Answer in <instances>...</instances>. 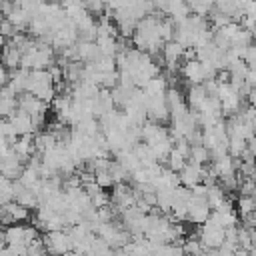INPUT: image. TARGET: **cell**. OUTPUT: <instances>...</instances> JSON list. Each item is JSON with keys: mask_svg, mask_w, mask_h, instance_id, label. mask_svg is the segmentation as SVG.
<instances>
[{"mask_svg": "<svg viewBox=\"0 0 256 256\" xmlns=\"http://www.w3.org/2000/svg\"><path fill=\"white\" fill-rule=\"evenodd\" d=\"M28 74L30 70L26 68H16V70H10V78H8V88L18 96L22 92H26V84H28Z\"/></svg>", "mask_w": 256, "mask_h": 256, "instance_id": "12", "label": "cell"}, {"mask_svg": "<svg viewBox=\"0 0 256 256\" xmlns=\"http://www.w3.org/2000/svg\"><path fill=\"white\" fill-rule=\"evenodd\" d=\"M10 124L14 126V132L16 136H24V134H34V126H32V116L22 112V110H14L12 116H8Z\"/></svg>", "mask_w": 256, "mask_h": 256, "instance_id": "9", "label": "cell"}, {"mask_svg": "<svg viewBox=\"0 0 256 256\" xmlns=\"http://www.w3.org/2000/svg\"><path fill=\"white\" fill-rule=\"evenodd\" d=\"M0 256H12V252L6 246H0Z\"/></svg>", "mask_w": 256, "mask_h": 256, "instance_id": "40", "label": "cell"}, {"mask_svg": "<svg viewBox=\"0 0 256 256\" xmlns=\"http://www.w3.org/2000/svg\"><path fill=\"white\" fill-rule=\"evenodd\" d=\"M6 20L16 28V32H22V30H26L28 22L32 20V16H30V14H26V12H24V10H20V8H14V10L6 16Z\"/></svg>", "mask_w": 256, "mask_h": 256, "instance_id": "18", "label": "cell"}, {"mask_svg": "<svg viewBox=\"0 0 256 256\" xmlns=\"http://www.w3.org/2000/svg\"><path fill=\"white\" fill-rule=\"evenodd\" d=\"M14 200V194H12V180L0 176V206L8 204Z\"/></svg>", "mask_w": 256, "mask_h": 256, "instance_id": "26", "label": "cell"}, {"mask_svg": "<svg viewBox=\"0 0 256 256\" xmlns=\"http://www.w3.org/2000/svg\"><path fill=\"white\" fill-rule=\"evenodd\" d=\"M148 96H162L166 90H168V80H166V76L164 74H156L154 78H150L148 82H146V86L142 88Z\"/></svg>", "mask_w": 256, "mask_h": 256, "instance_id": "16", "label": "cell"}, {"mask_svg": "<svg viewBox=\"0 0 256 256\" xmlns=\"http://www.w3.org/2000/svg\"><path fill=\"white\" fill-rule=\"evenodd\" d=\"M200 174H202V166H198V164H194V162H188V160H186L184 168L178 172L180 186H184V188H188V190H190L192 186L200 184Z\"/></svg>", "mask_w": 256, "mask_h": 256, "instance_id": "8", "label": "cell"}, {"mask_svg": "<svg viewBox=\"0 0 256 256\" xmlns=\"http://www.w3.org/2000/svg\"><path fill=\"white\" fill-rule=\"evenodd\" d=\"M202 250H204V248H202V244H200L198 238H186L184 244H182L184 256H194V254H198V252H202Z\"/></svg>", "mask_w": 256, "mask_h": 256, "instance_id": "32", "label": "cell"}, {"mask_svg": "<svg viewBox=\"0 0 256 256\" xmlns=\"http://www.w3.org/2000/svg\"><path fill=\"white\" fill-rule=\"evenodd\" d=\"M246 150V140L242 138H228V156L240 158V154Z\"/></svg>", "mask_w": 256, "mask_h": 256, "instance_id": "29", "label": "cell"}, {"mask_svg": "<svg viewBox=\"0 0 256 256\" xmlns=\"http://www.w3.org/2000/svg\"><path fill=\"white\" fill-rule=\"evenodd\" d=\"M42 244L48 254H66L72 250L70 238L66 230H56V232H46L42 238Z\"/></svg>", "mask_w": 256, "mask_h": 256, "instance_id": "4", "label": "cell"}, {"mask_svg": "<svg viewBox=\"0 0 256 256\" xmlns=\"http://www.w3.org/2000/svg\"><path fill=\"white\" fill-rule=\"evenodd\" d=\"M22 168H24V162L16 156V152L12 150V146L4 154H0V176H4L8 180H16L20 176Z\"/></svg>", "mask_w": 256, "mask_h": 256, "instance_id": "5", "label": "cell"}, {"mask_svg": "<svg viewBox=\"0 0 256 256\" xmlns=\"http://www.w3.org/2000/svg\"><path fill=\"white\" fill-rule=\"evenodd\" d=\"M48 256H50V254H48Z\"/></svg>", "mask_w": 256, "mask_h": 256, "instance_id": "41", "label": "cell"}, {"mask_svg": "<svg viewBox=\"0 0 256 256\" xmlns=\"http://www.w3.org/2000/svg\"><path fill=\"white\" fill-rule=\"evenodd\" d=\"M112 254H114V250L108 246V242L94 234L90 240V248H88L86 256H112Z\"/></svg>", "mask_w": 256, "mask_h": 256, "instance_id": "17", "label": "cell"}, {"mask_svg": "<svg viewBox=\"0 0 256 256\" xmlns=\"http://www.w3.org/2000/svg\"><path fill=\"white\" fill-rule=\"evenodd\" d=\"M174 34V22L172 20H160L158 22V36L162 42H170Z\"/></svg>", "mask_w": 256, "mask_h": 256, "instance_id": "28", "label": "cell"}, {"mask_svg": "<svg viewBox=\"0 0 256 256\" xmlns=\"http://www.w3.org/2000/svg\"><path fill=\"white\" fill-rule=\"evenodd\" d=\"M188 162H194L198 166H206V164H210V152L202 144H194V146H190Z\"/></svg>", "mask_w": 256, "mask_h": 256, "instance_id": "20", "label": "cell"}, {"mask_svg": "<svg viewBox=\"0 0 256 256\" xmlns=\"http://www.w3.org/2000/svg\"><path fill=\"white\" fill-rule=\"evenodd\" d=\"M236 206H238V214H240V218H244V216H248V214H254V198L252 196H240L238 198V202H236Z\"/></svg>", "mask_w": 256, "mask_h": 256, "instance_id": "27", "label": "cell"}, {"mask_svg": "<svg viewBox=\"0 0 256 256\" xmlns=\"http://www.w3.org/2000/svg\"><path fill=\"white\" fill-rule=\"evenodd\" d=\"M8 78H10V70H8V68H4V66L0 64V88L8 84Z\"/></svg>", "mask_w": 256, "mask_h": 256, "instance_id": "39", "label": "cell"}, {"mask_svg": "<svg viewBox=\"0 0 256 256\" xmlns=\"http://www.w3.org/2000/svg\"><path fill=\"white\" fill-rule=\"evenodd\" d=\"M16 108L30 114V116H40V114H46L48 104H44L42 100H38L30 92H22V94L16 96Z\"/></svg>", "mask_w": 256, "mask_h": 256, "instance_id": "6", "label": "cell"}, {"mask_svg": "<svg viewBox=\"0 0 256 256\" xmlns=\"http://www.w3.org/2000/svg\"><path fill=\"white\" fill-rule=\"evenodd\" d=\"M94 182H96L102 190H106V188H112V186H114V180H112V176H110V172H108V170H96V172H94Z\"/></svg>", "mask_w": 256, "mask_h": 256, "instance_id": "31", "label": "cell"}, {"mask_svg": "<svg viewBox=\"0 0 256 256\" xmlns=\"http://www.w3.org/2000/svg\"><path fill=\"white\" fill-rule=\"evenodd\" d=\"M166 164H168V170H172V172H180L182 168H184V164H186V158L182 156V154H178L174 148L168 152V156H166Z\"/></svg>", "mask_w": 256, "mask_h": 256, "instance_id": "25", "label": "cell"}, {"mask_svg": "<svg viewBox=\"0 0 256 256\" xmlns=\"http://www.w3.org/2000/svg\"><path fill=\"white\" fill-rule=\"evenodd\" d=\"M14 202L30 210V208H36V206H38V196L34 194V190L24 188L20 194H16V196H14Z\"/></svg>", "mask_w": 256, "mask_h": 256, "instance_id": "23", "label": "cell"}, {"mask_svg": "<svg viewBox=\"0 0 256 256\" xmlns=\"http://www.w3.org/2000/svg\"><path fill=\"white\" fill-rule=\"evenodd\" d=\"M26 28H28L32 38H44V36L50 34V28H48V24H46V20L42 16H32V20L28 22Z\"/></svg>", "mask_w": 256, "mask_h": 256, "instance_id": "19", "label": "cell"}, {"mask_svg": "<svg viewBox=\"0 0 256 256\" xmlns=\"http://www.w3.org/2000/svg\"><path fill=\"white\" fill-rule=\"evenodd\" d=\"M90 204H92V208L108 206V204H110V194H108L106 190H100V192H96L94 196H90Z\"/></svg>", "mask_w": 256, "mask_h": 256, "instance_id": "34", "label": "cell"}, {"mask_svg": "<svg viewBox=\"0 0 256 256\" xmlns=\"http://www.w3.org/2000/svg\"><path fill=\"white\" fill-rule=\"evenodd\" d=\"M198 240H200L204 250H218L224 242V228L210 224V222H204V224H200Z\"/></svg>", "mask_w": 256, "mask_h": 256, "instance_id": "3", "label": "cell"}, {"mask_svg": "<svg viewBox=\"0 0 256 256\" xmlns=\"http://www.w3.org/2000/svg\"><path fill=\"white\" fill-rule=\"evenodd\" d=\"M114 156H116V162H118L128 174H132V172H136L138 168H142V164L138 162V158L134 156L132 150H120V152H116Z\"/></svg>", "mask_w": 256, "mask_h": 256, "instance_id": "15", "label": "cell"}, {"mask_svg": "<svg viewBox=\"0 0 256 256\" xmlns=\"http://www.w3.org/2000/svg\"><path fill=\"white\" fill-rule=\"evenodd\" d=\"M96 46H98V50H100V54L102 56H116V38H112V36H98L96 40Z\"/></svg>", "mask_w": 256, "mask_h": 256, "instance_id": "21", "label": "cell"}, {"mask_svg": "<svg viewBox=\"0 0 256 256\" xmlns=\"http://www.w3.org/2000/svg\"><path fill=\"white\" fill-rule=\"evenodd\" d=\"M60 6L64 10H68V8H74V6H84V0H60Z\"/></svg>", "mask_w": 256, "mask_h": 256, "instance_id": "38", "label": "cell"}, {"mask_svg": "<svg viewBox=\"0 0 256 256\" xmlns=\"http://www.w3.org/2000/svg\"><path fill=\"white\" fill-rule=\"evenodd\" d=\"M242 62H244L248 68H254V64H256V48H254V44L246 46V50H244V54H242Z\"/></svg>", "mask_w": 256, "mask_h": 256, "instance_id": "35", "label": "cell"}, {"mask_svg": "<svg viewBox=\"0 0 256 256\" xmlns=\"http://www.w3.org/2000/svg\"><path fill=\"white\" fill-rule=\"evenodd\" d=\"M20 56H22L20 50L6 40V44L2 46V52H0V64L8 70H16V68H20Z\"/></svg>", "mask_w": 256, "mask_h": 256, "instance_id": "11", "label": "cell"}, {"mask_svg": "<svg viewBox=\"0 0 256 256\" xmlns=\"http://www.w3.org/2000/svg\"><path fill=\"white\" fill-rule=\"evenodd\" d=\"M12 150H14L16 156L26 164V160H28L32 154H36V150H34V136H32V134L18 136L16 142L12 144Z\"/></svg>", "mask_w": 256, "mask_h": 256, "instance_id": "10", "label": "cell"}, {"mask_svg": "<svg viewBox=\"0 0 256 256\" xmlns=\"http://www.w3.org/2000/svg\"><path fill=\"white\" fill-rule=\"evenodd\" d=\"M26 256H48L44 244H42V238L38 236L36 240H32L28 246H26Z\"/></svg>", "mask_w": 256, "mask_h": 256, "instance_id": "33", "label": "cell"}, {"mask_svg": "<svg viewBox=\"0 0 256 256\" xmlns=\"http://www.w3.org/2000/svg\"><path fill=\"white\" fill-rule=\"evenodd\" d=\"M38 228L36 226H22V224H10L4 228V244H24L28 246L32 240H36Z\"/></svg>", "mask_w": 256, "mask_h": 256, "instance_id": "2", "label": "cell"}, {"mask_svg": "<svg viewBox=\"0 0 256 256\" xmlns=\"http://www.w3.org/2000/svg\"><path fill=\"white\" fill-rule=\"evenodd\" d=\"M238 190H240V196H252V192H254V182H252V178H240Z\"/></svg>", "mask_w": 256, "mask_h": 256, "instance_id": "36", "label": "cell"}, {"mask_svg": "<svg viewBox=\"0 0 256 256\" xmlns=\"http://www.w3.org/2000/svg\"><path fill=\"white\" fill-rule=\"evenodd\" d=\"M180 72H182V76L190 82V86L204 82V78H202V64H200L196 58H194V60H186V62L182 64Z\"/></svg>", "mask_w": 256, "mask_h": 256, "instance_id": "13", "label": "cell"}, {"mask_svg": "<svg viewBox=\"0 0 256 256\" xmlns=\"http://www.w3.org/2000/svg\"><path fill=\"white\" fill-rule=\"evenodd\" d=\"M108 172L114 180V184H122V182H128L130 180V174L116 162V160H110V166H108Z\"/></svg>", "mask_w": 256, "mask_h": 256, "instance_id": "24", "label": "cell"}, {"mask_svg": "<svg viewBox=\"0 0 256 256\" xmlns=\"http://www.w3.org/2000/svg\"><path fill=\"white\" fill-rule=\"evenodd\" d=\"M18 180H20V182H22L26 188H34V186L40 182L38 168H32V166H26V164H24V168H22V172H20Z\"/></svg>", "mask_w": 256, "mask_h": 256, "instance_id": "22", "label": "cell"}, {"mask_svg": "<svg viewBox=\"0 0 256 256\" xmlns=\"http://www.w3.org/2000/svg\"><path fill=\"white\" fill-rule=\"evenodd\" d=\"M182 54H184V48L178 42L170 40V42H164L162 44V60L166 62V66H168L170 72H174L178 68V62L182 60Z\"/></svg>", "mask_w": 256, "mask_h": 256, "instance_id": "7", "label": "cell"}, {"mask_svg": "<svg viewBox=\"0 0 256 256\" xmlns=\"http://www.w3.org/2000/svg\"><path fill=\"white\" fill-rule=\"evenodd\" d=\"M94 68H96V72H114L116 70V62H114L112 56H100L94 62Z\"/></svg>", "mask_w": 256, "mask_h": 256, "instance_id": "30", "label": "cell"}, {"mask_svg": "<svg viewBox=\"0 0 256 256\" xmlns=\"http://www.w3.org/2000/svg\"><path fill=\"white\" fill-rule=\"evenodd\" d=\"M206 98H208V96H206L202 84H194V86H190V90H188V98H186V106H188V110L200 112V108L204 106Z\"/></svg>", "mask_w": 256, "mask_h": 256, "instance_id": "14", "label": "cell"}, {"mask_svg": "<svg viewBox=\"0 0 256 256\" xmlns=\"http://www.w3.org/2000/svg\"><path fill=\"white\" fill-rule=\"evenodd\" d=\"M14 34H16V28L6 18H0V36H4L6 40H10Z\"/></svg>", "mask_w": 256, "mask_h": 256, "instance_id": "37", "label": "cell"}, {"mask_svg": "<svg viewBox=\"0 0 256 256\" xmlns=\"http://www.w3.org/2000/svg\"><path fill=\"white\" fill-rule=\"evenodd\" d=\"M26 92H30L32 96H36L44 104L52 102L54 96H56V90H54V84H52V78H50L48 70H30Z\"/></svg>", "mask_w": 256, "mask_h": 256, "instance_id": "1", "label": "cell"}]
</instances>
